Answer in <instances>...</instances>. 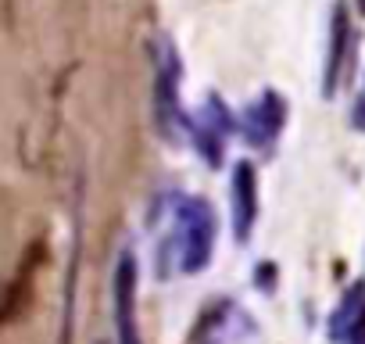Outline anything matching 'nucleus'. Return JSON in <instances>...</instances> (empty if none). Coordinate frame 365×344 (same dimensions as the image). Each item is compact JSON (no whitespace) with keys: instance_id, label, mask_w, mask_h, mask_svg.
I'll use <instances>...</instances> for the list:
<instances>
[{"instance_id":"7ed1b4c3","label":"nucleus","mask_w":365,"mask_h":344,"mask_svg":"<svg viewBox=\"0 0 365 344\" xmlns=\"http://www.w3.org/2000/svg\"><path fill=\"white\" fill-rule=\"evenodd\" d=\"M230 198H233V230L237 241H247L251 223L258 216V187H255V168L247 161H240L233 168V183H230Z\"/></svg>"},{"instance_id":"f257e3e1","label":"nucleus","mask_w":365,"mask_h":344,"mask_svg":"<svg viewBox=\"0 0 365 344\" xmlns=\"http://www.w3.org/2000/svg\"><path fill=\"white\" fill-rule=\"evenodd\" d=\"M175 226H179V255L182 269L197 273L212 262L215 248V212L205 198H182L175 208Z\"/></svg>"},{"instance_id":"20e7f679","label":"nucleus","mask_w":365,"mask_h":344,"mask_svg":"<svg viewBox=\"0 0 365 344\" xmlns=\"http://www.w3.org/2000/svg\"><path fill=\"white\" fill-rule=\"evenodd\" d=\"M283 115H287V108L279 104V97H276V93H262V97L244 111V136H247L255 147L276 140V133L283 129Z\"/></svg>"},{"instance_id":"0eeeda50","label":"nucleus","mask_w":365,"mask_h":344,"mask_svg":"<svg viewBox=\"0 0 365 344\" xmlns=\"http://www.w3.org/2000/svg\"><path fill=\"white\" fill-rule=\"evenodd\" d=\"M354 126L365 129V90H361V101H358V108H354Z\"/></svg>"},{"instance_id":"39448f33","label":"nucleus","mask_w":365,"mask_h":344,"mask_svg":"<svg viewBox=\"0 0 365 344\" xmlns=\"http://www.w3.org/2000/svg\"><path fill=\"white\" fill-rule=\"evenodd\" d=\"M329 333L333 340H344V344H365V290L361 287L347 290V298L340 301L329 323Z\"/></svg>"},{"instance_id":"423d86ee","label":"nucleus","mask_w":365,"mask_h":344,"mask_svg":"<svg viewBox=\"0 0 365 344\" xmlns=\"http://www.w3.org/2000/svg\"><path fill=\"white\" fill-rule=\"evenodd\" d=\"M344 44H347V11H344V4H336V11H333L329 65H326V93H333V90H336V79H340V61H344Z\"/></svg>"},{"instance_id":"f03ea898","label":"nucleus","mask_w":365,"mask_h":344,"mask_svg":"<svg viewBox=\"0 0 365 344\" xmlns=\"http://www.w3.org/2000/svg\"><path fill=\"white\" fill-rule=\"evenodd\" d=\"M111 301H115L118 344H140V330H136V262H133V255H122L118 265H115Z\"/></svg>"}]
</instances>
